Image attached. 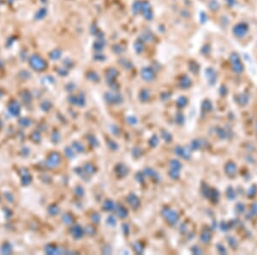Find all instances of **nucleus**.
Returning <instances> with one entry per match:
<instances>
[{"label": "nucleus", "instance_id": "1", "mask_svg": "<svg viewBox=\"0 0 257 255\" xmlns=\"http://www.w3.org/2000/svg\"><path fill=\"white\" fill-rule=\"evenodd\" d=\"M141 11L145 19L147 20H152L153 17V11H152V9H151V6H150L149 3L147 2V1H143L142 2V5H141Z\"/></svg>", "mask_w": 257, "mask_h": 255}, {"label": "nucleus", "instance_id": "2", "mask_svg": "<svg viewBox=\"0 0 257 255\" xmlns=\"http://www.w3.org/2000/svg\"><path fill=\"white\" fill-rule=\"evenodd\" d=\"M249 31V27L247 26L246 23H243V22H241L239 24H237L234 28L233 29V33L236 36L241 38V37H243Z\"/></svg>", "mask_w": 257, "mask_h": 255}, {"label": "nucleus", "instance_id": "3", "mask_svg": "<svg viewBox=\"0 0 257 255\" xmlns=\"http://www.w3.org/2000/svg\"><path fill=\"white\" fill-rule=\"evenodd\" d=\"M30 63H31V65L35 68V70H44L46 66V64L45 62L39 56H32L31 59H30Z\"/></svg>", "mask_w": 257, "mask_h": 255}, {"label": "nucleus", "instance_id": "4", "mask_svg": "<svg viewBox=\"0 0 257 255\" xmlns=\"http://www.w3.org/2000/svg\"><path fill=\"white\" fill-rule=\"evenodd\" d=\"M163 215L171 224H176L178 221V218H179V216L177 213L175 211H172L170 209H167V208L163 211Z\"/></svg>", "mask_w": 257, "mask_h": 255}, {"label": "nucleus", "instance_id": "5", "mask_svg": "<svg viewBox=\"0 0 257 255\" xmlns=\"http://www.w3.org/2000/svg\"><path fill=\"white\" fill-rule=\"evenodd\" d=\"M231 61H232L233 70L236 71V73H241L243 70V65L242 64L241 60L239 59V57L236 54H233L231 57Z\"/></svg>", "mask_w": 257, "mask_h": 255}, {"label": "nucleus", "instance_id": "6", "mask_svg": "<svg viewBox=\"0 0 257 255\" xmlns=\"http://www.w3.org/2000/svg\"><path fill=\"white\" fill-rule=\"evenodd\" d=\"M225 173L229 176V177H234L236 174V166L234 162H229L226 163L225 167Z\"/></svg>", "mask_w": 257, "mask_h": 255}, {"label": "nucleus", "instance_id": "7", "mask_svg": "<svg viewBox=\"0 0 257 255\" xmlns=\"http://www.w3.org/2000/svg\"><path fill=\"white\" fill-rule=\"evenodd\" d=\"M142 77L146 81H152L154 78V72L151 68H144L142 70Z\"/></svg>", "mask_w": 257, "mask_h": 255}, {"label": "nucleus", "instance_id": "8", "mask_svg": "<svg viewBox=\"0 0 257 255\" xmlns=\"http://www.w3.org/2000/svg\"><path fill=\"white\" fill-rule=\"evenodd\" d=\"M128 202L130 204V205L133 207V208H135L139 205L140 202H139V199L133 194H131L129 197L128 198Z\"/></svg>", "mask_w": 257, "mask_h": 255}, {"label": "nucleus", "instance_id": "9", "mask_svg": "<svg viewBox=\"0 0 257 255\" xmlns=\"http://www.w3.org/2000/svg\"><path fill=\"white\" fill-rule=\"evenodd\" d=\"M179 84H180V86H181L183 88H189V87L191 85V80H190V79L188 77L184 76V77H183L182 80H180V82H179Z\"/></svg>", "mask_w": 257, "mask_h": 255}, {"label": "nucleus", "instance_id": "10", "mask_svg": "<svg viewBox=\"0 0 257 255\" xmlns=\"http://www.w3.org/2000/svg\"><path fill=\"white\" fill-rule=\"evenodd\" d=\"M118 74V70H115V69H113V68H111V69H110V70H108V72H107V78L109 79V81H112V80L117 77Z\"/></svg>", "mask_w": 257, "mask_h": 255}, {"label": "nucleus", "instance_id": "11", "mask_svg": "<svg viewBox=\"0 0 257 255\" xmlns=\"http://www.w3.org/2000/svg\"><path fill=\"white\" fill-rule=\"evenodd\" d=\"M135 50L138 53H142L144 50V43H143L142 41H135Z\"/></svg>", "mask_w": 257, "mask_h": 255}, {"label": "nucleus", "instance_id": "12", "mask_svg": "<svg viewBox=\"0 0 257 255\" xmlns=\"http://www.w3.org/2000/svg\"><path fill=\"white\" fill-rule=\"evenodd\" d=\"M249 102V96L246 95H241L238 96V99H237V102L240 104V105H246Z\"/></svg>", "mask_w": 257, "mask_h": 255}, {"label": "nucleus", "instance_id": "13", "mask_svg": "<svg viewBox=\"0 0 257 255\" xmlns=\"http://www.w3.org/2000/svg\"><path fill=\"white\" fill-rule=\"evenodd\" d=\"M219 191H217L216 190H214V189H211L210 190V193H209V198L214 201V202H216V201H218L219 200Z\"/></svg>", "mask_w": 257, "mask_h": 255}, {"label": "nucleus", "instance_id": "14", "mask_svg": "<svg viewBox=\"0 0 257 255\" xmlns=\"http://www.w3.org/2000/svg\"><path fill=\"white\" fill-rule=\"evenodd\" d=\"M104 46H105V42H104V41H102V40L96 41L95 43L93 44V47H94L95 50H97V51H100V50H102L103 47H104Z\"/></svg>", "mask_w": 257, "mask_h": 255}, {"label": "nucleus", "instance_id": "15", "mask_svg": "<svg viewBox=\"0 0 257 255\" xmlns=\"http://www.w3.org/2000/svg\"><path fill=\"white\" fill-rule=\"evenodd\" d=\"M152 39H153V35H152V34H149V32H148V33H143V34L142 35V41L143 42L150 41Z\"/></svg>", "mask_w": 257, "mask_h": 255}, {"label": "nucleus", "instance_id": "16", "mask_svg": "<svg viewBox=\"0 0 257 255\" xmlns=\"http://www.w3.org/2000/svg\"><path fill=\"white\" fill-rule=\"evenodd\" d=\"M149 95H150L149 92H148L147 89L142 90V94H141V99H142V101H143V102L148 101V98H149Z\"/></svg>", "mask_w": 257, "mask_h": 255}, {"label": "nucleus", "instance_id": "17", "mask_svg": "<svg viewBox=\"0 0 257 255\" xmlns=\"http://www.w3.org/2000/svg\"><path fill=\"white\" fill-rule=\"evenodd\" d=\"M210 238H211V234H209V232H204L203 234H201V240L202 242L207 243V242L209 241Z\"/></svg>", "mask_w": 257, "mask_h": 255}, {"label": "nucleus", "instance_id": "18", "mask_svg": "<svg viewBox=\"0 0 257 255\" xmlns=\"http://www.w3.org/2000/svg\"><path fill=\"white\" fill-rule=\"evenodd\" d=\"M171 167L172 169H176V170H179L181 169V163L177 161V160H174V161H171Z\"/></svg>", "mask_w": 257, "mask_h": 255}, {"label": "nucleus", "instance_id": "19", "mask_svg": "<svg viewBox=\"0 0 257 255\" xmlns=\"http://www.w3.org/2000/svg\"><path fill=\"white\" fill-rule=\"evenodd\" d=\"M118 209H119V210L117 211V213H118V215L120 217H125V216H127V211H126L124 207L120 206V207H118Z\"/></svg>", "mask_w": 257, "mask_h": 255}, {"label": "nucleus", "instance_id": "20", "mask_svg": "<svg viewBox=\"0 0 257 255\" xmlns=\"http://www.w3.org/2000/svg\"><path fill=\"white\" fill-rule=\"evenodd\" d=\"M186 104H187V99L185 97L182 96L177 100V106L179 107H183Z\"/></svg>", "mask_w": 257, "mask_h": 255}, {"label": "nucleus", "instance_id": "21", "mask_svg": "<svg viewBox=\"0 0 257 255\" xmlns=\"http://www.w3.org/2000/svg\"><path fill=\"white\" fill-rule=\"evenodd\" d=\"M141 5H142V2H135L134 3V6H133V10H134V13H138L139 11H141Z\"/></svg>", "mask_w": 257, "mask_h": 255}, {"label": "nucleus", "instance_id": "22", "mask_svg": "<svg viewBox=\"0 0 257 255\" xmlns=\"http://www.w3.org/2000/svg\"><path fill=\"white\" fill-rule=\"evenodd\" d=\"M202 107L205 111H210L212 109V104L209 101H205L202 104Z\"/></svg>", "mask_w": 257, "mask_h": 255}, {"label": "nucleus", "instance_id": "23", "mask_svg": "<svg viewBox=\"0 0 257 255\" xmlns=\"http://www.w3.org/2000/svg\"><path fill=\"white\" fill-rule=\"evenodd\" d=\"M227 197L230 198V199H234L236 198V194L233 189L232 187H229L228 190H227Z\"/></svg>", "mask_w": 257, "mask_h": 255}, {"label": "nucleus", "instance_id": "24", "mask_svg": "<svg viewBox=\"0 0 257 255\" xmlns=\"http://www.w3.org/2000/svg\"><path fill=\"white\" fill-rule=\"evenodd\" d=\"M113 207H114V205L111 201H107L106 204L104 205V209L107 211H111V209H113Z\"/></svg>", "mask_w": 257, "mask_h": 255}, {"label": "nucleus", "instance_id": "25", "mask_svg": "<svg viewBox=\"0 0 257 255\" xmlns=\"http://www.w3.org/2000/svg\"><path fill=\"white\" fill-rule=\"evenodd\" d=\"M170 175L172 179L176 180L179 177V170H176V169H172L171 173H170Z\"/></svg>", "mask_w": 257, "mask_h": 255}, {"label": "nucleus", "instance_id": "26", "mask_svg": "<svg viewBox=\"0 0 257 255\" xmlns=\"http://www.w3.org/2000/svg\"><path fill=\"white\" fill-rule=\"evenodd\" d=\"M200 143L197 141V140H194V141H193V143L191 144V148L193 149H199V147H200Z\"/></svg>", "mask_w": 257, "mask_h": 255}, {"label": "nucleus", "instance_id": "27", "mask_svg": "<svg viewBox=\"0 0 257 255\" xmlns=\"http://www.w3.org/2000/svg\"><path fill=\"white\" fill-rule=\"evenodd\" d=\"M52 54H54V55H52V59H58V58H59L60 57V54H61V53L58 51V50H55V51H53L52 52Z\"/></svg>", "mask_w": 257, "mask_h": 255}, {"label": "nucleus", "instance_id": "28", "mask_svg": "<svg viewBox=\"0 0 257 255\" xmlns=\"http://www.w3.org/2000/svg\"><path fill=\"white\" fill-rule=\"evenodd\" d=\"M162 135H163V138L166 140V138H168V141H171V135L168 133V132H166V131H163L162 132Z\"/></svg>", "mask_w": 257, "mask_h": 255}, {"label": "nucleus", "instance_id": "29", "mask_svg": "<svg viewBox=\"0 0 257 255\" xmlns=\"http://www.w3.org/2000/svg\"><path fill=\"white\" fill-rule=\"evenodd\" d=\"M236 206H237V207H236L237 210H239L240 212H243V210H244V205H243V204H238Z\"/></svg>", "mask_w": 257, "mask_h": 255}, {"label": "nucleus", "instance_id": "30", "mask_svg": "<svg viewBox=\"0 0 257 255\" xmlns=\"http://www.w3.org/2000/svg\"><path fill=\"white\" fill-rule=\"evenodd\" d=\"M128 121H129V122H130V123H131V124H135V123L136 122V120H135V118H134L133 120H132L131 118H128Z\"/></svg>", "mask_w": 257, "mask_h": 255}]
</instances>
